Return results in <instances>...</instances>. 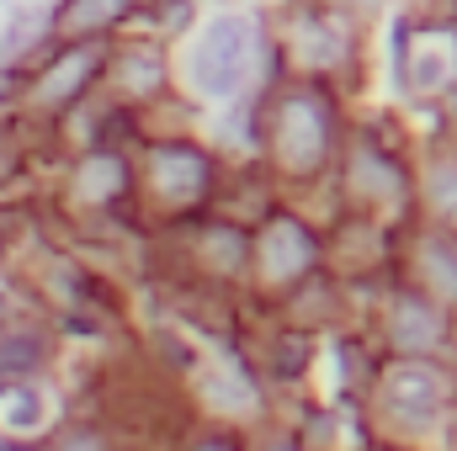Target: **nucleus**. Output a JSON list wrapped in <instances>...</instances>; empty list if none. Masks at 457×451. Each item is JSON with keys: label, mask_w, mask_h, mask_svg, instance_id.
<instances>
[{"label": "nucleus", "mask_w": 457, "mask_h": 451, "mask_svg": "<svg viewBox=\"0 0 457 451\" xmlns=\"http://www.w3.org/2000/svg\"><path fill=\"white\" fill-rule=\"evenodd\" d=\"M102 70H107V43H96V37H91V43H80V48H64V53H59V64H48V70H43V80H37V91H32V96H37V107H43V112H64L70 102H80V96H86V86H91Z\"/></svg>", "instance_id": "obj_2"}, {"label": "nucleus", "mask_w": 457, "mask_h": 451, "mask_svg": "<svg viewBox=\"0 0 457 451\" xmlns=\"http://www.w3.org/2000/svg\"><path fill=\"white\" fill-rule=\"evenodd\" d=\"M128 11V0H64V11L54 16L64 32H96V27H107Z\"/></svg>", "instance_id": "obj_3"}, {"label": "nucleus", "mask_w": 457, "mask_h": 451, "mask_svg": "<svg viewBox=\"0 0 457 451\" xmlns=\"http://www.w3.org/2000/svg\"><path fill=\"white\" fill-rule=\"evenodd\" d=\"M250 59H255V21L250 16H219L192 48V86L213 102H228L245 86Z\"/></svg>", "instance_id": "obj_1"}, {"label": "nucleus", "mask_w": 457, "mask_h": 451, "mask_svg": "<svg viewBox=\"0 0 457 451\" xmlns=\"http://www.w3.org/2000/svg\"><path fill=\"white\" fill-rule=\"evenodd\" d=\"M436 208H442L447 218H457V165L436 170Z\"/></svg>", "instance_id": "obj_4"}]
</instances>
